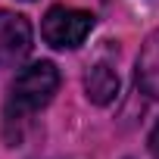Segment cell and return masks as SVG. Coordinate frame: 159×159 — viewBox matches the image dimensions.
Here are the masks:
<instances>
[{"label": "cell", "instance_id": "1", "mask_svg": "<svg viewBox=\"0 0 159 159\" xmlns=\"http://www.w3.org/2000/svg\"><path fill=\"white\" fill-rule=\"evenodd\" d=\"M59 91V69L50 59H38L28 62L10 84V97H7V125L13 122H25L28 116H34L38 109H44L53 94Z\"/></svg>", "mask_w": 159, "mask_h": 159}, {"label": "cell", "instance_id": "2", "mask_svg": "<svg viewBox=\"0 0 159 159\" xmlns=\"http://www.w3.org/2000/svg\"><path fill=\"white\" fill-rule=\"evenodd\" d=\"M94 31V13L78 10V7H50L41 19V34L53 50H75L88 41Z\"/></svg>", "mask_w": 159, "mask_h": 159}, {"label": "cell", "instance_id": "3", "mask_svg": "<svg viewBox=\"0 0 159 159\" xmlns=\"http://www.w3.org/2000/svg\"><path fill=\"white\" fill-rule=\"evenodd\" d=\"M31 53V22L22 13L0 10V69H13Z\"/></svg>", "mask_w": 159, "mask_h": 159}, {"label": "cell", "instance_id": "4", "mask_svg": "<svg viewBox=\"0 0 159 159\" xmlns=\"http://www.w3.org/2000/svg\"><path fill=\"white\" fill-rule=\"evenodd\" d=\"M134 78H137L140 94H147V97L159 100V28H156V31H150V34H147V41L140 44Z\"/></svg>", "mask_w": 159, "mask_h": 159}, {"label": "cell", "instance_id": "5", "mask_svg": "<svg viewBox=\"0 0 159 159\" xmlns=\"http://www.w3.org/2000/svg\"><path fill=\"white\" fill-rule=\"evenodd\" d=\"M84 91H88V100L97 103V106L112 103L116 94H119V72H116V66L106 62V59L91 62L88 72H84Z\"/></svg>", "mask_w": 159, "mask_h": 159}, {"label": "cell", "instance_id": "6", "mask_svg": "<svg viewBox=\"0 0 159 159\" xmlns=\"http://www.w3.org/2000/svg\"><path fill=\"white\" fill-rule=\"evenodd\" d=\"M147 147H150L153 159H159V122L153 125V131H150V137H147Z\"/></svg>", "mask_w": 159, "mask_h": 159}]
</instances>
